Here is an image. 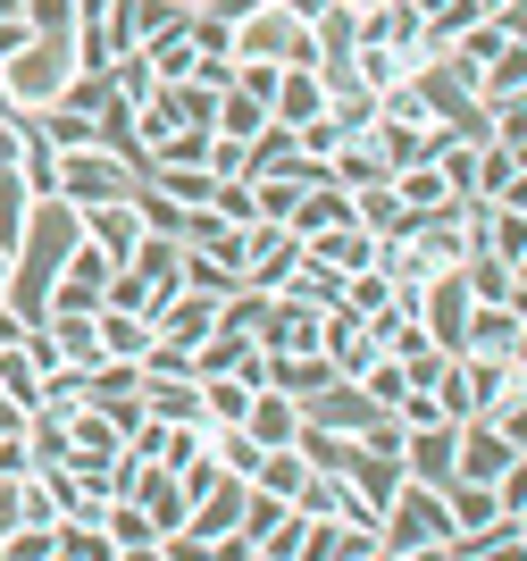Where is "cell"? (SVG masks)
<instances>
[{"label": "cell", "mask_w": 527, "mask_h": 561, "mask_svg": "<svg viewBox=\"0 0 527 561\" xmlns=\"http://www.w3.org/2000/svg\"><path fill=\"white\" fill-rule=\"evenodd\" d=\"M444 537H452L444 486H419V478H402V486L377 503V553H386V561H436Z\"/></svg>", "instance_id": "cell-1"}, {"label": "cell", "mask_w": 527, "mask_h": 561, "mask_svg": "<svg viewBox=\"0 0 527 561\" xmlns=\"http://www.w3.org/2000/svg\"><path fill=\"white\" fill-rule=\"evenodd\" d=\"M68 76H76L68 34H34L25 50L0 59V93H9V110H50V101L68 93Z\"/></svg>", "instance_id": "cell-2"}, {"label": "cell", "mask_w": 527, "mask_h": 561, "mask_svg": "<svg viewBox=\"0 0 527 561\" xmlns=\"http://www.w3.org/2000/svg\"><path fill=\"white\" fill-rule=\"evenodd\" d=\"M519 461H527V427L494 420V411L460 420V436H452V478H478V486H494V478H511Z\"/></svg>", "instance_id": "cell-3"}, {"label": "cell", "mask_w": 527, "mask_h": 561, "mask_svg": "<svg viewBox=\"0 0 527 561\" xmlns=\"http://www.w3.org/2000/svg\"><path fill=\"white\" fill-rule=\"evenodd\" d=\"M142 168L117 160V151H101V142H84V151H59V202L68 210H92V202H126L135 193Z\"/></svg>", "instance_id": "cell-4"}, {"label": "cell", "mask_w": 527, "mask_h": 561, "mask_svg": "<svg viewBox=\"0 0 527 561\" xmlns=\"http://www.w3.org/2000/svg\"><path fill=\"white\" fill-rule=\"evenodd\" d=\"M110 252H92L84 234H76V252L59 260V277L43 285V319H92V310L110 302Z\"/></svg>", "instance_id": "cell-5"}, {"label": "cell", "mask_w": 527, "mask_h": 561, "mask_svg": "<svg viewBox=\"0 0 527 561\" xmlns=\"http://www.w3.org/2000/svg\"><path fill=\"white\" fill-rule=\"evenodd\" d=\"M294 268H301V234L285 227V218H252V227H243V285L276 294Z\"/></svg>", "instance_id": "cell-6"}, {"label": "cell", "mask_w": 527, "mask_h": 561, "mask_svg": "<svg viewBox=\"0 0 527 561\" xmlns=\"http://www.w3.org/2000/svg\"><path fill=\"white\" fill-rule=\"evenodd\" d=\"M469 202H527V142H503V135H485V142H478Z\"/></svg>", "instance_id": "cell-7"}, {"label": "cell", "mask_w": 527, "mask_h": 561, "mask_svg": "<svg viewBox=\"0 0 527 561\" xmlns=\"http://www.w3.org/2000/svg\"><path fill=\"white\" fill-rule=\"evenodd\" d=\"M135 402L151 411V420L209 427V420H202V377H193V369H142V377H135Z\"/></svg>", "instance_id": "cell-8"}, {"label": "cell", "mask_w": 527, "mask_h": 561, "mask_svg": "<svg viewBox=\"0 0 527 561\" xmlns=\"http://www.w3.org/2000/svg\"><path fill=\"white\" fill-rule=\"evenodd\" d=\"M301 260H310V268H326V277H352V268H368V260H377V234H368L360 218H335V227L301 234Z\"/></svg>", "instance_id": "cell-9"}, {"label": "cell", "mask_w": 527, "mask_h": 561, "mask_svg": "<svg viewBox=\"0 0 527 561\" xmlns=\"http://www.w3.org/2000/svg\"><path fill=\"white\" fill-rule=\"evenodd\" d=\"M452 436H460V420H419V427H402V478L444 486V478H452Z\"/></svg>", "instance_id": "cell-10"}, {"label": "cell", "mask_w": 527, "mask_h": 561, "mask_svg": "<svg viewBox=\"0 0 527 561\" xmlns=\"http://www.w3.org/2000/svg\"><path fill=\"white\" fill-rule=\"evenodd\" d=\"M209 328H218V302H209V294H193V285H176V294L151 310V335H160V344H176V352H193Z\"/></svg>", "instance_id": "cell-11"}, {"label": "cell", "mask_w": 527, "mask_h": 561, "mask_svg": "<svg viewBox=\"0 0 527 561\" xmlns=\"http://www.w3.org/2000/svg\"><path fill=\"white\" fill-rule=\"evenodd\" d=\"M460 352H527V310L519 302H469Z\"/></svg>", "instance_id": "cell-12"}, {"label": "cell", "mask_w": 527, "mask_h": 561, "mask_svg": "<svg viewBox=\"0 0 527 561\" xmlns=\"http://www.w3.org/2000/svg\"><path fill=\"white\" fill-rule=\"evenodd\" d=\"M76 234H84L92 252L126 260L142 243V218H135V202H92V210H76Z\"/></svg>", "instance_id": "cell-13"}, {"label": "cell", "mask_w": 527, "mask_h": 561, "mask_svg": "<svg viewBox=\"0 0 527 561\" xmlns=\"http://www.w3.org/2000/svg\"><path fill=\"white\" fill-rule=\"evenodd\" d=\"M386 185H393V210H402V227H411V218H436V210H452V185L436 176V160H411V168H393Z\"/></svg>", "instance_id": "cell-14"}, {"label": "cell", "mask_w": 527, "mask_h": 561, "mask_svg": "<svg viewBox=\"0 0 527 561\" xmlns=\"http://www.w3.org/2000/svg\"><path fill=\"white\" fill-rule=\"evenodd\" d=\"M460 285H469V302H519V294H527V260L469 252V260H460Z\"/></svg>", "instance_id": "cell-15"}, {"label": "cell", "mask_w": 527, "mask_h": 561, "mask_svg": "<svg viewBox=\"0 0 527 561\" xmlns=\"http://www.w3.org/2000/svg\"><path fill=\"white\" fill-rule=\"evenodd\" d=\"M326 110V76L319 68H276V93H268V117L276 126H301V117Z\"/></svg>", "instance_id": "cell-16"}, {"label": "cell", "mask_w": 527, "mask_h": 561, "mask_svg": "<svg viewBox=\"0 0 527 561\" xmlns=\"http://www.w3.org/2000/svg\"><path fill=\"white\" fill-rule=\"evenodd\" d=\"M18 176H25V193L34 202H59V151L43 142V126L18 110Z\"/></svg>", "instance_id": "cell-17"}, {"label": "cell", "mask_w": 527, "mask_h": 561, "mask_svg": "<svg viewBox=\"0 0 527 561\" xmlns=\"http://www.w3.org/2000/svg\"><path fill=\"white\" fill-rule=\"evenodd\" d=\"M0 402H9L18 420H34V411H43V369L25 360V344H0Z\"/></svg>", "instance_id": "cell-18"}, {"label": "cell", "mask_w": 527, "mask_h": 561, "mask_svg": "<svg viewBox=\"0 0 527 561\" xmlns=\"http://www.w3.org/2000/svg\"><path fill=\"white\" fill-rule=\"evenodd\" d=\"M142 50V68H151V84H184V76L202 68V50H193V34H151V43H135Z\"/></svg>", "instance_id": "cell-19"}, {"label": "cell", "mask_w": 527, "mask_h": 561, "mask_svg": "<svg viewBox=\"0 0 527 561\" xmlns=\"http://www.w3.org/2000/svg\"><path fill=\"white\" fill-rule=\"evenodd\" d=\"M326 377H335V369H326L319 352H268V386H276V394H294V402L319 394Z\"/></svg>", "instance_id": "cell-20"}, {"label": "cell", "mask_w": 527, "mask_h": 561, "mask_svg": "<svg viewBox=\"0 0 527 561\" xmlns=\"http://www.w3.org/2000/svg\"><path fill=\"white\" fill-rule=\"evenodd\" d=\"M260 126H268V110H260L252 93H234V84H227V93L209 101V135H234V142H252Z\"/></svg>", "instance_id": "cell-21"}, {"label": "cell", "mask_w": 527, "mask_h": 561, "mask_svg": "<svg viewBox=\"0 0 527 561\" xmlns=\"http://www.w3.org/2000/svg\"><path fill=\"white\" fill-rule=\"evenodd\" d=\"M294 453H301L310 469H335V478H344V461H352V436H344V427L301 420V427H294Z\"/></svg>", "instance_id": "cell-22"}, {"label": "cell", "mask_w": 527, "mask_h": 561, "mask_svg": "<svg viewBox=\"0 0 527 561\" xmlns=\"http://www.w3.org/2000/svg\"><path fill=\"white\" fill-rule=\"evenodd\" d=\"M142 168H209V126H176L142 151Z\"/></svg>", "instance_id": "cell-23"}, {"label": "cell", "mask_w": 527, "mask_h": 561, "mask_svg": "<svg viewBox=\"0 0 527 561\" xmlns=\"http://www.w3.org/2000/svg\"><path fill=\"white\" fill-rule=\"evenodd\" d=\"M260 453H268V445H252V436H243V427H209V461H218V469H227V478H252V469H260Z\"/></svg>", "instance_id": "cell-24"}, {"label": "cell", "mask_w": 527, "mask_h": 561, "mask_svg": "<svg viewBox=\"0 0 527 561\" xmlns=\"http://www.w3.org/2000/svg\"><path fill=\"white\" fill-rule=\"evenodd\" d=\"M25 210H34V193H25L18 160L0 168V252H18V234H25Z\"/></svg>", "instance_id": "cell-25"}, {"label": "cell", "mask_w": 527, "mask_h": 561, "mask_svg": "<svg viewBox=\"0 0 527 561\" xmlns=\"http://www.w3.org/2000/svg\"><path fill=\"white\" fill-rule=\"evenodd\" d=\"M59 519V494H50L43 469H18V528H50Z\"/></svg>", "instance_id": "cell-26"}, {"label": "cell", "mask_w": 527, "mask_h": 561, "mask_svg": "<svg viewBox=\"0 0 527 561\" xmlns=\"http://www.w3.org/2000/svg\"><path fill=\"white\" fill-rule=\"evenodd\" d=\"M352 218H360V227L377 234V243H386V234H402V210H393V185H368V193H352Z\"/></svg>", "instance_id": "cell-27"}, {"label": "cell", "mask_w": 527, "mask_h": 561, "mask_svg": "<svg viewBox=\"0 0 527 561\" xmlns=\"http://www.w3.org/2000/svg\"><path fill=\"white\" fill-rule=\"evenodd\" d=\"M386 302H393V277L377 268V260L344 277V310H360V319H368V310H386Z\"/></svg>", "instance_id": "cell-28"}, {"label": "cell", "mask_w": 527, "mask_h": 561, "mask_svg": "<svg viewBox=\"0 0 527 561\" xmlns=\"http://www.w3.org/2000/svg\"><path fill=\"white\" fill-rule=\"evenodd\" d=\"M50 328H59V352H68L76 369H92V360H101V335H92V319H50Z\"/></svg>", "instance_id": "cell-29"}, {"label": "cell", "mask_w": 527, "mask_h": 561, "mask_svg": "<svg viewBox=\"0 0 527 561\" xmlns=\"http://www.w3.org/2000/svg\"><path fill=\"white\" fill-rule=\"evenodd\" d=\"M0 561H50V528H9V537H0Z\"/></svg>", "instance_id": "cell-30"}, {"label": "cell", "mask_w": 527, "mask_h": 561, "mask_svg": "<svg viewBox=\"0 0 527 561\" xmlns=\"http://www.w3.org/2000/svg\"><path fill=\"white\" fill-rule=\"evenodd\" d=\"M393 360L411 369V386H436V377H444V360H452V352H436V344H411V352H393Z\"/></svg>", "instance_id": "cell-31"}, {"label": "cell", "mask_w": 527, "mask_h": 561, "mask_svg": "<svg viewBox=\"0 0 527 561\" xmlns=\"http://www.w3.org/2000/svg\"><path fill=\"white\" fill-rule=\"evenodd\" d=\"M209 176H252V160H243L234 135H209Z\"/></svg>", "instance_id": "cell-32"}, {"label": "cell", "mask_w": 527, "mask_h": 561, "mask_svg": "<svg viewBox=\"0 0 527 561\" xmlns=\"http://www.w3.org/2000/svg\"><path fill=\"white\" fill-rule=\"evenodd\" d=\"M276 9H285V18H294V25H310V18H319V9H326V0H276Z\"/></svg>", "instance_id": "cell-33"}, {"label": "cell", "mask_w": 527, "mask_h": 561, "mask_svg": "<svg viewBox=\"0 0 527 561\" xmlns=\"http://www.w3.org/2000/svg\"><path fill=\"white\" fill-rule=\"evenodd\" d=\"M478 18H519V0H478Z\"/></svg>", "instance_id": "cell-34"}, {"label": "cell", "mask_w": 527, "mask_h": 561, "mask_svg": "<svg viewBox=\"0 0 527 561\" xmlns=\"http://www.w3.org/2000/svg\"><path fill=\"white\" fill-rule=\"evenodd\" d=\"M0 18H18V0H0Z\"/></svg>", "instance_id": "cell-35"}, {"label": "cell", "mask_w": 527, "mask_h": 561, "mask_svg": "<svg viewBox=\"0 0 527 561\" xmlns=\"http://www.w3.org/2000/svg\"><path fill=\"white\" fill-rule=\"evenodd\" d=\"M0 285H9V252H0Z\"/></svg>", "instance_id": "cell-36"}, {"label": "cell", "mask_w": 527, "mask_h": 561, "mask_svg": "<svg viewBox=\"0 0 527 561\" xmlns=\"http://www.w3.org/2000/svg\"><path fill=\"white\" fill-rule=\"evenodd\" d=\"M352 9H377V0H352Z\"/></svg>", "instance_id": "cell-37"}, {"label": "cell", "mask_w": 527, "mask_h": 561, "mask_svg": "<svg viewBox=\"0 0 527 561\" xmlns=\"http://www.w3.org/2000/svg\"><path fill=\"white\" fill-rule=\"evenodd\" d=\"M0 117H9V93H0Z\"/></svg>", "instance_id": "cell-38"}, {"label": "cell", "mask_w": 527, "mask_h": 561, "mask_svg": "<svg viewBox=\"0 0 527 561\" xmlns=\"http://www.w3.org/2000/svg\"><path fill=\"white\" fill-rule=\"evenodd\" d=\"M184 9H202V0H184Z\"/></svg>", "instance_id": "cell-39"}]
</instances>
